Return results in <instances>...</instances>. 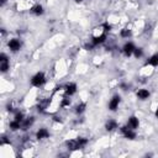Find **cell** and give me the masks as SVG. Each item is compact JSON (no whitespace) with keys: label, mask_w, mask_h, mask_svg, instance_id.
<instances>
[{"label":"cell","mask_w":158,"mask_h":158,"mask_svg":"<svg viewBox=\"0 0 158 158\" xmlns=\"http://www.w3.org/2000/svg\"><path fill=\"white\" fill-rule=\"evenodd\" d=\"M45 82H46V77H45V74L41 73V72L36 73V74L32 77V79H31V84H32L33 87H36V88L42 87V85L45 84Z\"/></svg>","instance_id":"obj_1"},{"label":"cell","mask_w":158,"mask_h":158,"mask_svg":"<svg viewBox=\"0 0 158 158\" xmlns=\"http://www.w3.org/2000/svg\"><path fill=\"white\" fill-rule=\"evenodd\" d=\"M121 130V132H122V135L126 137V138H129V140H133V138L136 137V133H135V130H132V129H130L129 126H124V127H121L120 129Z\"/></svg>","instance_id":"obj_2"},{"label":"cell","mask_w":158,"mask_h":158,"mask_svg":"<svg viewBox=\"0 0 158 158\" xmlns=\"http://www.w3.org/2000/svg\"><path fill=\"white\" fill-rule=\"evenodd\" d=\"M9 61H8V57L4 54V53H2L0 54V69H2V72H6L8 69H9Z\"/></svg>","instance_id":"obj_3"},{"label":"cell","mask_w":158,"mask_h":158,"mask_svg":"<svg viewBox=\"0 0 158 158\" xmlns=\"http://www.w3.org/2000/svg\"><path fill=\"white\" fill-rule=\"evenodd\" d=\"M118 105H120V96H118V95L112 96V99H111L110 103H109V109L111 111H115L118 108Z\"/></svg>","instance_id":"obj_4"},{"label":"cell","mask_w":158,"mask_h":158,"mask_svg":"<svg viewBox=\"0 0 158 158\" xmlns=\"http://www.w3.org/2000/svg\"><path fill=\"white\" fill-rule=\"evenodd\" d=\"M20 47H21V42H20L17 38H11L10 41H9V48H10L12 52L19 51Z\"/></svg>","instance_id":"obj_5"},{"label":"cell","mask_w":158,"mask_h":158,"mask_svg":"<svg viewBox=\"0 0 158 158\" xmlns=\"http://www.w3.org/2000/svg\"><path fill=\"white\" fill-rule=\"evenodd\" d=\"M138 125H140V122H138V118H137L136 116H131V117L129 118V121H127V126H129L130 129L136 130V129H138Z\"/></svg>","instance_id":"obj_6"},{"label":"cell","mask_w":158,"mask_h":158,"mask_svg":"<svg viewBox=\"0 0 158 158\" xmlns=\"http://www.w3.org/2000/svg\"><path fill=\"white\" fill-rule=\"evenodd\" d=\"M48 136H50V132L47 129H40L36 133V137L38 140H45V138H48Z\"/></svg>","instance_id":"obj_7"},{"label":"cell","mask_w":158,"mask_h":158,"mask_svg":"<svg viewBox=\"0 0 158 158\" xmlns=\"http://www.w3.org/2000/svg\"><path fill=\"white\" fill-rule=\"evenodd\" d=\"M135 46H133V43H131V42H127L125 46H124V48H122V51H124V53L126 54V56H131L133 52H135Z\"/></svg>","instance_id":"obj_8"},{"label":"cell","mask_w":158,"mask_h":158,"mask_svg":"<svg viewBox=\"0 0 158 158\" xmlns=\"http://www.w3.org/2000/svg\"><path fill=\"white\" fill-rule=\"evenodd\" d=\"M105 38H106V35H105V33H101V35H99V36H95V37L93 38L91 43H93L94 46H98V45L103 43V42L105 41Z\"/></svg>","instance_id":"obj_9"},{"label":"cell","mask_w":158,"mask_h":158,"mask_svg":"<svg viewBox=\"0 0 158 158\" xmlns=\"http://www.w3.org/2000/svg\"><path fill=\"white\" fill-rule=\"evenodd\" d=\"M137 98L140 99V100H146V99L149 98V91L147 89H140L137 91Z\"/></svg>","instance_id":"obj_10"},{"label":"cell","mask_w":158,"mask_h":158,"mask_svg":"<svg viewBox=\"0 0 158 158\" xmlns=\"http://www.w3.org/2000/svg\"><path fill=\"white\" fill-rule=\"evenodd\" d=\"M64 91H66L68 95H73V94H75V91H77V85H75L74 83H69V84H67V85L64 87Z\"/></svg>","instance_id":"obj_11"},{"label":"cell","mask_w":158,"mask_h":158,"mask_svg":"<svg viewBox=\"0 0 158 158\" xmlns=\"http://www.w3.org/2000/svg\"><path fill=\"white\" fill-rule=\"evenodd\" d=\"M116 127H117V122L114 121V120H109V121L106 122V125H105V129H106L108 131H112V130H115Z\"/></svg>","instance_id":"obj_12"},{"label":"cell","mask_w":158,"mask_h":158,"mask_svg":"<svg viewBox=\"0 0 158 158\" xmlns=\"http://www.w3.org/2000/svg\"><path fill=\"white\" fill-rule=\"evenodd\" d=\"M31 12L32 14H35V15H41V14H43V8L41 6V5H35L32 9H31Z\"/></svg>","instance_id":"obj_13"},{"label":"cell","mask_w":158,"mask_h":158,"mask_svg":"<svg viewBox=\"0 0 158 158\" xmlns=\"http://www.w3.org/2000/svg\"><path fill=\"white\" fill-rule=\"evenodd\" d=\"M147 64H149V66H158V53H156V54H153L148 61H147Z\"/></svg>","instance_id":"obj_14"},{"label":"cell","mask_w":158,"mask_h":158,"mask_svg":"<svg viewBox=\"0 0 158 158\" xmlns=\"http://www.w3.org/2000/svg\"><path fill=\"white\" fill-rule=\"evenodd\" d=\"M10 129L12 130V131H16V130H19V129H21V122H19L17 120H14L10 122Z\"/></svg>","instance_id":"obj_15"},{"label":"cell","mask_w":158,"mask_h":158,"mask_svg":"<svg viewBox=\"0 0 158 158\" xmlns=\"http://www.w3.org/2000/svg\"><path fill=\"white\" fill-rule=\"evenodd\" d=\"M85 106H87V105H85L84 103H82V104H79V105L77 106V109H75V111H77L78 114H82V112H83V111L85 110Z\"/></svg>","instance_id":"obj_16"},{"label":"cell","mask_w":158,"mask_h":158,"mask_svg":"<svg viewBox=\"0 0 158 158\" xmlns=\"http://www.w3.org/2000/svg\"><path fill=\"white\" fill-rule=\"evenodd\" d=\"M15 120H17L19 122H22L25 118H24V115L21 114V112H17L16 115H15Z\"/></svg>","instance_id":"obj_17"},{"label":"cell","mask_w":158,"mask_h":158,"mask_svg":"<svg viewBox=\"0 0 158 158\" xmlns=\"http://www.w3.org/2000/svg\"><path fill=\"white\" fill-rule=\"evenodd\" d=\"M135 56L137 57V58H140V57H142V54H143V52H142V50L141 48H135Z\"/></svg>","instance_id":"obj_18"},{"label":"cell","mask_w":158,"mask_h":158,"mask_svg":"<svg viewBox=\"0 0 158 158\" xmlns=\"http://www.w3.org/2000/svg\"><path fill=\"white\" fill-rule=\"evenodd\" d=\"M121 36L122 37H129V36H131V31L127 30V29H124V30H121Z\"/></svg>","instance_id":"obj_19"},{"label":"cell","mask_w":158,"mask_h":158,"mask_svg":"<svg viewBox=\"0 0 158 158\" xmlns=\"http://www.w3.org/2000/svg\"><path fill=\"white\" fill-rule=\"evenodd\" d=\"M69 104H70V100L66 98V99H63V100H62V104H61V105H62V106H68Z\"/></svg>","instance_id":"obj_20"},{"label":"cell","mask_w":158,"mask_h":158,"mask_svg":"<svg viewBox=\"0 0 158 158\" xmlns=\"http://www.w3.org/2000/svg\"><path fill=\"white\" fill-rule=\"evenodd\" d=\"M156 117L158 118V108H157V110H156Z\"/></svg>","instance_id":"obj_21"},{"label":"cell","mask_w":158,"mask_h":158,"mask_svg":"<svg viewBox=\"0 0 158 158\" xmlns=\"http://www.w3.org/2000/svg\"><path fill=\"white\" fill-rule=\"evenodd\" d=\"M6 3V0H2V4H5Z\"/></svg>","instance_id":"obj_22"}]
</instances>
